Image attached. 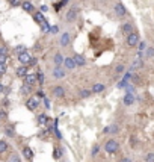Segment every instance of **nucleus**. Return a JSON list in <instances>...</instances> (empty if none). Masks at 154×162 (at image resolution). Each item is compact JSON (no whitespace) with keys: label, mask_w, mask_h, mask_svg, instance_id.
Segmentation results:
<instances>
[{"label":"nucleus","mask_w":154,"mask_h":162,"mask_svg":"<svg viewBox=\"0 0 154 162\" xmlns=\"http://www.w3.org/2000/svg\"><path fill=\"white\" fill-rule=\"evenodd\" d=\"M104 150L109 155H115L119 151V142L117 139H107L106 144H104Z\"/></svg>","instance_id":"f257e3e1"},{"label":"nucleus","mask_w":154,"mask_h":162,"mask_svg":"<svg viewBox=\"0 0 154 162\" xmlns=\"http://www.w3.org/2000/svg\"><path fill=\"white\" fill-rule=\"evenodd\" d=\"M39 104H41V100H39L36 95H32L30 99H27V102H26V108H27L29 111H33V112H35L36 109L39 108Z\"/></svg>","instance_id":"f03ea898"},{"label":"nucleus","mask_w":154,"mask_h":162,"mask_svg":"<svg viewBox=\"0 0 154 162\" xmlns=\"http://www.w3.org/2000/svg\"><path fill=\"white\" fill-rule=\"evenodd\" d=\"M51 94H53L55 99H64V97H65V88H64L62 85H56V86L53 88Z\"/></svg>","instance_id":"7ed1b4c3"},{"label":"nucleus","mask_w":154,"mask_h":162,"mask_svg":"<svg viewBox=\"0 0 154 162\" xmlns=\"http://www.w3.org/2000/svg\"><path fill=\"white\" fill-rule=\"evenodd\" d=\"M138 44H139V35L136 34V32L127 35V46L134 47V46H138Z\"/></svg>","instance_id":"20e7f679"},{"label":"nucleus","mask_w":154,"mask_h":162,"mask_svg":"<svg viewBox=\"0 0 154 162\" xmlns=\"http://www.w3.org/2000/svg\"><path fill=\"white\" fill-rule=\"evenodd\" d=\"M51 76H53L55 79H64V77L67 76V71L62 68V67H55L53 71H51Z\"/></svg>","instance_id":"39448f33"},{"label":"nucleus","mask_w":154,"mask_h":162,"mask_svg":"<svg viewBox=\"0 0 154 162\" xmlns=\"http://www.w3.org/2000/svg\"><path fill=\"white\" fill-rule=\"evenodd\" d=\"M77 14H79V8H77V6H73L71 9L67 12L65 20H67V21H74V20L77 18Z\"/></svg>","instance_id":"423d86ee"},{"label":"nucleus","mask_w":154,"mask_h":162,"mask_svg":"<svg viewBox=\"0 0 154 162\" xmlns=\"http://www.w3.org/2000/svg\"><path fill=\"white\" fill-rule=\"evenodd\" d=\"M134 102H136V97H134L133 93H125V95L122 97V103L125 104V106H131Z\"/></svg>","instance_id":"0eeeda50"},{"label":"nucleus","mask_w":154,"mask_h":162,"mask_svg":"<svg viewBox=\"0 0 154 162\" xmlns=\"http://www.w3.org/2000/svg\"><path fill=\"white\" fill-rule=\"evenodd\" d=\"M118 132H119V126L117 123H112L110 126L104 127V130H103V133H109V135H117Z\"/></svg>","instance_id":"6e6552de"},{"label":"nucleus","mask_w":154,"mask_h":162,"mask_svg":"<svg viewBox=\"0 0 154 162\" xmlns=\"http://www.w3.org/2000/svg\"><path fill=\"white\" fill-rule=\"evenodd\" d=\"M24 83L29 85V86H33L36 83V74L35 73H27L26 77H24Z\"/></svg>","instance_id":"1a4fd4ad"},{"label":"nucleus","mask_w":154,"mask_h":162,"mask_svg":"<svg viewBox=\"0 0 154 162\" xmlns=\"http://www.w3.org/2000/svg\"><path fill=\"white\" fill-rule=\"evenodd\" d=\"M73 59H74V64H76V67H83V65L86 64V59H85V56H83V55H80V53H76V55L73 56Z\"/></svg>","instance_id":"9d476101"},{"label":"nucleus","mask_w":154,"mask_h":162,"mask_svg":"<svg viewBox=\"0 0 154 162\" xmlns=\"http://www.w3.org/2000/svg\"><path fill=\"white\" fill-rule=\"evenodd\" d=\"M70 41H71V35L68 34V32H64V34L60 35V39H59V44L62 47H67L70 44Z\"/></svg>","instance_id":"9b49d317"},{"label":"nucleus","mask_w":154,"mask_h":162,"mask_svg":"<svg viewBox=\"0 0 154 162\" xmlns=\"http://www.w3.org/2000/svg\"><path fill=\"white\" fill-rule=\"evenodd\" d=\"M113 11H115V14L118 15V17H124L125 14H127V11H125V8H124V5L122 3H117L115 5V8H113Z\"/></svg>","instance_id":"f8f14e48"},{"label":"nucleus","mask_w":154,"mask_h":162,"mask_svg":"<svg viewBox=\"0 0 154 162\" xmlns=\"http://www.w3.org/2000/svg\"><path fill=\"white\" fill-rule=\"evenodd\" d=\"M23 156L27 159V161H32V159H33V150H32L29 146H24L23 147Z\"/></svg>","instance_id":"ddd939ff"},{"label":"nucleus","mask_w":154,"mask_h":162,"mask_svg":"<svg viewBox=\"0 0 154 162\" xmlns=\"http://www.w3.org/2000/svg\"><path fill=\"white\" fill-rule=\"evenodd\" d=\"M64 67L67 70H74L76 68V64H74V59L70 56V58H64V64H62Z\"/></svg>","instance_id":"4468645a"},{"label":"nucleus","mask_w":154,"mask_h":162,"mask_svg":"<svg viewBox=\"0 0 154 162\" xmlns=\"http://www.w3.org/2000/svg\"><path fill=\"white\" fill-rule=\"evenodd\" d=\"M33 20H35L36 23H39L41 26L47 23V20H46V17H44L42 12H35V14H33Z\"/></svg>","instance_id":"2eb2a0df"},{"label":"nucleus","mask_w":154,"mask_h":162,"mask_svg":"<svg viewBox=\"0 0 154 162\" xmlns=\"http://www.w3.org/2000/svg\"><path fill=\"white\" fill-rule=\"evenodd\" d=\"M104 90H106V85H104V83H95V85H92L91 93L92 94H100V93H103Z\"/></svg>","instance_id":"dca6fc26"},{"label":"nucleus","mask_w":154,"mask_h":162,"mask_svg":"<svg viewBox=\"0 0 154 162\" xmlns=\"http://www.w3.org/2000/svg\"><path fill=\"white\" fill-rule=\"evenodd\" d=\"M18 61L21 62V65H27L29 61H30V55H29L27 52H23V53L18 55Z\"/></svg>","instance_id":"f3484780"},{"label":"nucleus","mask_w":154,"mask_h":162,"mask_svg":"<svg viewBox=\"0 0 154 162\" xmlns=\"http://www.w3.org/2000/svg\"><path fill=\"white\" fill-rule=\"evenodd\" d=\"M21 8H23V11H26V12H33V11H35V8H33L32 2H29V0H24V2H21Z\"/></svg>","instance_id":"a211bd4d"},{"label":"nucleus","mask_w":154,"mask_h":162,"mask_svg":"<svg viewBox=\"0 0 154 162\" xmlns=\"http://www.w3.org/2000/svg\"><path fill=\"white\" fill-rule=\"evenodd\" d=\"M142 67H143V61L141 58H136L133 62H131L130 70H139V68H142Z\"/></svg>","instance_id":"6ab92c4d"},{"label":"nucleus","mask_w":154,"mask_h":162,"mask_svg":"<svg viewBox=\"0 0 154 162\" xmlns=\"http://www.w3.org/2000/svg\"><path fill=\"white\" fill-rule=\"evenodd\" d=\"M27 73H29V71H27V67H26V65H21V67H18V68L15 70V74H17L18 77H26Z\"/></svg>","instance_id":"aec40b11"},{"label":"nucleus","mask_w":154,"mask_h":162,"mask_svg":"<svg viewBox=\"0 0 154 162\" xmlns=\"http://www.w3.org/2000/svg\"><path fill=\"white\" fill-rule=\"evenodd\" d=\"M121 29H122V34H124V35L133 34V24H131V23H124Z\"/></svg>","instance_id":"412c9836"},{"label":"nucleus","mask_w":154,"mask_h":162,"mask_svg":"<svg viewBox=\"0 0 154 162\" xmlns=\"http://www.w3.org/2000/svg\"><path fill=\"white\" fill-rule=\"evenodd\" d=\"M47 123H48L47 114H39V115H38V124H39V126H44V124H47Z\"/></svg>","instance_id":"4be33fe9"},{"label":"nucleus","mask_w":154,"mask_h":162,"mask_svg":"<svg viewBox=\"0 0 154 162\" xmlns=\"http://www.w3.org/2000/svg\"><path fill=\"white\" fill-rule=\"evenodd\" d=\"M53 62H55V65H56V67H60V65L64 64V56H62L60 53H56V55H55V58H53Z\"/></svg>","instance_id":"5701e85b"},{"label":"nucleus","mask_w":154,"mask_h":162,"mask_svg":"<svg viewBox=\"0 0 154 162\" xmlns=\"http://www.w3.org/2000/svg\"><path fill=\"white\" fill-rule=\"evenodd\" d=\"M9 149V144L6 142V141H3V139H0V155L2 153H6Z\"/></svg>","instance_id":"b1692460"},{"label":"nucleus","mask_w":154,"mask_h":162,"mask_svg":"<svg viewBox=\"0 0 154 162\" xmlns=\"http://www.w3.org/2000/svg\"><path fill=\"white\" fill-rule=\"evenodd\" d=\"M143 56L145 58H153L154 56V47H147L143 50Z\"/></svg>","instance_id":"393cba45"},{"label":"nucleus","mask_w":154,"mask_h":162,"mask_svg":"<svg viewBox=\"0 0 154 162\" xmlns=\"http://www.w3.org/2000/svg\"><path fill=\"white\" fill-rule=\"evenodd\" d=\"M30 91H32V86H29V85H26V83H24V85H21V90H20V93H21V94L27 95Z\"/></svg>","instance_id":"a878e982"},{"label":"nucleus","mask_w":154,"mask_h":162,"mask_svg":"<svg viewBox=\"0 0 154 162\" xmlns=\"http://www.w3.org/2000/svg\"><path fill=\"white\" fill-rule=\"evenodd\" d=\"M91 90H86V88H85V90H80V97H82V99H89V97H91Z\"/></svg>","instance_id":"bb28decb"},{"label":"nucleus","mask_w":154,"mask_h":162,"mask_svg":"<svg viewBox=\"0 0 154 162\" xmlns=\"http://www.w3.org/2000/svg\"><path fill=\"white\" fill-rule=\"evenodd\" d=\"M36 82H38L39 85H44V73H42V71H38V73H36Z\"/></svg>","instance_id":"cd10ccee"},{"label":"nucleus","mask_w":154,"mask_h":162,"mask_svg":"<svg viewBox=\"0 0 154 162\" xmlns=\"http://www.w3.org/2000/svg\"><path fill=\"white\" fill-rule=\"evenodd\" d=\"M8 162H21V159H20V156L17 153H12L11 156L8 158Z\"/></svg>","instance_id":"c85d7f7f"},{"label":"nucleus","mask_w":154,"mask_h":162,"mask_svg":"<svg viewBox=\"0 0 154 162\" xmlns=\"http://www.w3.org/2000/svg\"><path fill=\"white\" fill-rule=\"evenodd\" d=\"M98 153H100V146H98V144H94V146H92V150H91V156L95 158Z\"/></svg>","instance_id":"c756f323"},{"label":"nucleus","mask_w":154,"mask_h":162,"mask_svg":"<svg viewBox=\"0 0 154 162\" xmlns=\"http://www.w3.org/2000/svg\"><path fill=\"white\" fill-rule=\"evenodd\" d=\"M5 133H6V137H15V130H14V127H11V126H8V127L5 129Z\"/></svg>","instance_id":"7c9ffc66"},{"label":"nucleus","mask_w":154,"mask_h":162,"mask_svg":"<svg viewBox=\"0 0 154 162\" xmlns=\"http://www.w3.org/2000/svg\"><path fill=\"white\" fill-rule=\"evenodd\" d=\"M145 162H154V151H150L145 155Z\"/></svg>","instance_id":"2f4dec72"},{"label":"nucleus","mask_w":154,"mask_h":162,"mask_svg":"<svg viewBox=\"0 0 154 162\" xmlns=\"http://www.w3.org/2000/svg\"><path fill=\"white\" fill-rule=\"evenodd\" d=\"M124 68H125V67H124L122 64L117 65V67H115V74H122V73H124Z\"/></svg>","instance_id":"473e14b6"},{"label":"nucleus","mask_w":154,"mask_h":162,"mask_svg":"<svg viewBox=\"0 0 154 162\" xmlns=\"http://www.w3.org/2000/svg\"><path fill=\"white\" fill-rule=\"evenodd\" d=\"M8 49L6 47H0V56H8Z\"/></svg>","instance_id":"72a5a7b5"},{"label":"nucleus","mask_w":154,"mask_h":162,"mask_svg":"<svg viewBox=\"0 0 154 162\" xmlns=\"http://www.w3.org/2000/svg\"><path fill=\"white\" fill-rule=\"evenodd\" d=\"M6 70H8L6 64H2V62H0V74H2V76H3L5 73H6Z\"/></svg>","instance_id":"f704fd0d"},{"label":"nucleus","mask_w":154,"mask_h":162,"mask_svg":"<svg viewBox=\"0 0 154 162\" xmlns=\"http://www.w3.org/2000/svg\"><path fill=\"white\" fill-rule=\"evenodd\" d=\"M15 52H17V53L20 55V53L26 52V47H24V46H17V47H15Z\"/></svg>","instance_id":"c9c22d12"},{"label":"nucleus","mask_w":154,"mask_h":162,"mask_svg":"<svg viewBox=\"0 0 154 162\" xmlns=\"http://www.w3.org/2000/svg\"><path fill=\"white\" fill-rule=\"evenodd\" d=\"M42 32H50V24L48 23L42 24Z\"/></svg>","instance_id":"e433bc0d"},{"label":"nucleus","mask_w":154,"mask_h":162,"mask_svg":"<svg viewBox=\"0 0 154 162\" xmlns=\"http://www.w3.org/2000/svg\"><path fill=\"white\" fill-rule=\"evenodd\" d=\"M36 62H38V59L36 58H30V61H29L27 65H36Z\"/></svg>","instance_id":"4c0bfd02"},{"label":"nucleus","mask_w":154,"mask_h":162,"mask_svg":"<svg viewBox=\"0 0 154 162\" xmlns=\"http://www.w3.org/2000/svg\"><path fill=\"white\" fill-rule=\"evenodd\" d=\"M60 156H62V151H60V150H58V149H56V150H55V158L58 159V158H60Z\"/></svg>","instance_id":"58836bf2"},{"label":"nucleus","mask_w":154,"mask_h":162,"mask_svg":"<svg viewBox=\"0 0 154 162\" xmlns=\"http://www.w3.org/2000/svg\"><path fill=\"white\" fill-rule=\"evenodd\" d=\"M119 162H133L130 159V158H121V159H119Z\"/></svg>","instance_id":"ea45409f"},{"label":"nucleus","mask_w":154,"mask_h":162,"mask_svg":"<svg viewBox=\"0 0 154 162\" xmlns=\"http://www.w3.org/2000/svg\"><path fill=\"white\" fill-rule=\"evenodd\" d=\"M48 11V6L47 5H42V6H41V12H47Z\"/></svg>","instance_id":"a19ab883"},{"label":"nucleus","mask_w":154,"mask_h":162,"mask_svg":"<svg viewBox=\"0 0 154 162\" xmlns=\"http://www.w3.org/2000/svg\"><path fill=\"white\" fill-rule=\"evenodd\" d=\"M50 32L56 34V32H58V26H53V27H50Z\"/></svg>","instance_id":"79ce46f5"},{"label":"nucleus","mask_w":154,"mask_h":162,"mask_svg":"<svg viewBox=\"0 0 154 162\" xmlns=\"http://www.w3.org/2000/svg\"><path fill=\"white\" fill-rule=\"evenodd\" d=\"M44 104H46V108H47V109L50 108V102H48V99H47V97L44 99Z\"/></svg>","instance_id":"37998d69"},{"label":"nucleus","mask_w":154,"mask_h":162,"mask_svg":"<svg viewBox=\"0 0 154 162\" xmlns=\"http://www.w3.org/2000/svg\"><path fill=\"white\" fill-rule=\"evenodd\" d=\"M11 5L12 6H17V5H20V2L18 0H11Z\"/></svg>","instance_id":"c03bdc74"},{"label":"nucleus","mask_w":154,"mask_h":162,"mask_svg":"<svg viewBox=\"0 0 154 162\" xmlns=\"http://www.w3.org/2000/svg\"><path fill=\"white\" fill-rule=\"evenodd\" d=\"M3 90H5V88H3V85H2V83H0V94L3 93Z\"/></svg>","instance_id":"a18cd8bd"},{"label":"nucleus","mask_w":154,"mask_h":162,"mask_svg":"<svg viewBox=\"0 0 154 162\" xmlns=\"http://www.w3.org/2000/svg\"><path fill=\"white\" fill-rule=\"evenodd\" d=\"M0 77H2V74H0Z\"/></svg>","instance_id":"49530a36"}]
</instances>
